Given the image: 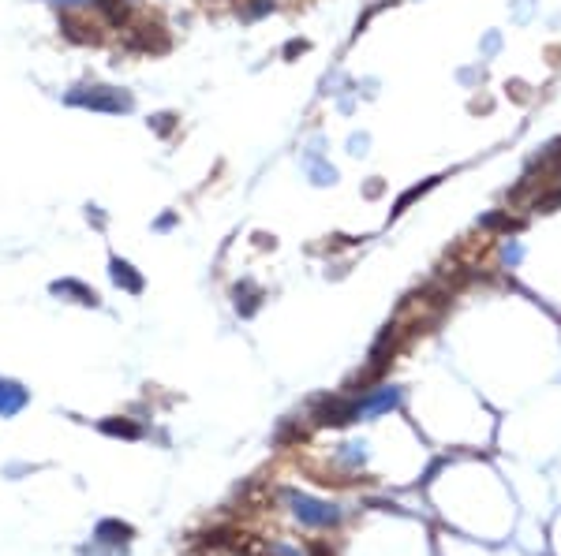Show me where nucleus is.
<instances>
[{
    "instance_id": "2",
    "label": "nucleus",
    "mask_w": 561,
    "mask_h": 556,
    "mask_svg": "<svg viewBox=\"0 0 561 556\" xmlns=\"http://www.w3.org/2000/svg\"><path fill=\"white\" fill-rule=\"evenodd\" d=\"M123 46L132 53H142V56H165L173 49V34L165 30L161 19H135V23H128Z\"/></svg>"
},
{
    "instance_id": "7",
    "label": "nucleus",
    "mask_w": 561,
    "mask_h": 556,
    "mask_svg": "<svg viewBox=\"0 0 561 556\" xmlns=\"http://www.w3.org/2000/svg\"><path fill=\"white\" fill-rule=\"evenodd\" d=\"M109 276H113V284L116 288H123V291H132V295H139L142 288H147V281H142V273L132 265V262H123V258H109Z\"/></svg>"
},
{
    "instance_id": "12",
    "label": "nucleus",
    "mask_w": 561,
    "mask_h": 556,
    "mask_svg": "<svg viewBox=\"0 0 561 556\" xmlns=\"http://www.w3.org/2000/svg\"><path fill=\"white\" fill-rule=\"evenodd\" d=\"M101 434H109V437H128V441L142 437V430H139V425L123 422V418H106V422H101Z\"/></svg>"
},
{
    "instance_id": "14",
    "label": "nucleus",
    "mask_w": 561,
    "mask_h": 556,
    "mask_svg": "<svg viewBox=\"0 0 561 556\" xmlns=\"http://www.w3.org/2000/svg\"><path fill=\"white\" fill-rule=\"evenodd\" d=\"M150 127H154V135L169 139L173 127H176V116H173V113H157V116H150Z\"/></svg>"
},
{
    "instance_id": "17",
    "label": "nucleus",
    "mask_w": 561,
    "mask_h": 556,
    "mask_svg": "<svg viewBox=\"0 0 561 556\" xmlns=\"http://www.w3.org/2000/svg\"><path fill=\"white\" fill-rule=\"evenodd\" d=\"M303 49H307V41H293V46H288L285 53H288V56H293V53H303Z\"/></svg>"
},
{
    "instance_id": "16",
    "label": "nucleus",
    "mask_w": 561,
    "mask_h": 556,
    "mask_svg": "<svg viewBox=\"0 0 561 556\" xmlns=\"http://www.w3.org/2000/svg\"><path fill=\"white\" fill-rule=\"evenodd\" d=\"M310 556H334V549H329L326 542H315V545H310Z\"/></svg>"
},
{
    "instance_id": "9",
    "label": "nucleus",
    "mask_w": 561,
    "mask_h": 556,
    "mask_svg": "<svg viewBox=\"0 0 561 556\" xmlns=\"http://www.w3.org/2000/svg\"><path fill=\"white\" fill-rule=\"evenodd\" d=\"M49 291H53V295H68L72 303H82V307H101L98 291L87 288V284H79V281H53Z\"/></svg>"
},
{
    "instance_id": "5",
    "label": "nucleus",
    "mask_w": 561,
    "mask_h": 556,
    "mask_svg": "<svg viewBox=\"0 0 561 556\" xmlns=\"http://www.w3.org/2000/svg\"><path fill=\"white\" fill-rule=\"evenodd\" d=\"M356 418H360V408L352 396H329L315 408L319 425H344V422H356Z\"/></svg>"
},
{
    "instance_id": "8",
    "label": "nucleus",
    "mask_w": 561,
    "mask_h": 556,
    "mask_svg": "<svg viewBox=\"0 0 561 556\" xmlns=\"http://www.w3.org/2000/svg\"><path fill=\"white\" fill-rule=\"evenodd\" d=\"M397 400H401L397 389H378V392H370V396H360V400H356L360 418H374V415H382V411H389V408H397Z\"/></svg>"
},
{
    "instance_id": "3",
    "label": "nucleus",
    "mask_w": 561,
    "mask_h": 556,
    "mask_svg": "<svg viewBox=\"0 0 561 556\" xmlns=\"http://www.w3.org/2000/svg\"><path fill=\"white\" fill-rule=\"evenodd\" d=\"M60 30H64V38L75 41V46H101V41H106V27L82 12H60Z\"/></svg>"
},
{
    "instance_id": "15",
    "label": "nucleus",
    "mask_w": 561,
    "mask_h": 556,
    "mask_svg": "<svg viewBox=\"0 0 561 556\" xmlns=\"http://www.w3.org/2000/svg\"><path fill=\"white\" fill-rule=\"evenodd\" d=\"M554 206H561V190H550V195L535 198V209H539V213H550Z\"/></svg>"
},
{
    "instance_id": "4",
    "label": "nucleus",
    "mask_w": 561,
    "mask_h": 556,
    "mask_svg": "<svg viewBox=\"0 0 561 556\" xmlns=\"http://www.w3.org/2000/svg\"><path fill=\"white\" fill-rule=\"evenodd\" d=\"M288 504H293L296 519L307 523V527H337L341 523V511L326 501H315V497H303V493H288Z\"/></svg>"
},
{
    "instance_id": "10",
    "label": "nucleus",
    "mask_w": 561,
    "mask_h": 556,
    "mask_svg": "<svg viewBox=\"0 0 561 556\" xmlns=\"http://www.w3.org/2000/svg\"><path fill=\"white\" fill-rule=\"evenodd\" d=\"M94 8L101 12L109 27H128L132 23V0H94Z\"/></svg>"
},
{
    "instance_id": "11",
    "label": "nucleus",
    "mask_w": 561,
    "mask_h": 556,
    "mask_svg": "<svg viewBox=\"0 0 561 556\" xmlns=\"http://www.w3.org/2000/svg\"><path fill=\"white\" fill-rule=\"evenodd\" d=\"M98 538H101V542H113V545H123V542H132V538H135V530H132L128 523L106 519V523H98Z\"/></svg>"
},
{
    "instance_id": "6",
    "label": "nucleus",
    "mask_w": 561,
    "mask_h": 556,
    "mask_svg": "<svg viewBox=\"0 0 561 556\" xmlns=\"http://www.w3.org/2000/svg\"><path fill=\"white\" fill-rule=\"evenodd\" d=\"M30 403V392L23 389L19 381H8V377H0V418H12L19 415Z\"/></svg>"
},
{
    "instance_id": "1",
    "label": "nucleus",
    "mask_w": 561,
    "mask_h": 556,
    "mask_svg": "<svg viewBox=\"0 0 561 556\" xmlns=\"http://www.w3.org/2000/svg\"><path fill=\"white\" fill-rule=\"evenodd\" d=\"M64 105H72V109H90V113H106V116H123L135 109V97L128 90L120 87H101V82H94V87H75L64 94Z\"/></svg>"
},
{
    "instance_id": "13",
    "label": "nucleus",
    "mask_w": 561,
    "mask_h": 556,
    "mask_svg": "<svg viewBox=\"0 0 561 556\" xmlns=\"http://www.w3.org/2000/svg\"><path fill=\"white\" fill-rule=\"evenodd\" d=\"M434 183H438V180H427L423 187H412V190H404V195L397 198V206H393V217H397V213H404V209H408V202H415V198H420V195H423V190H430Z\"/></svg>"
}]
</instances>
